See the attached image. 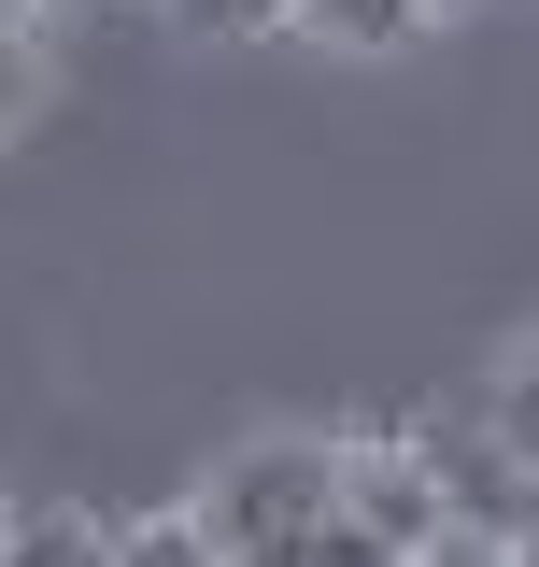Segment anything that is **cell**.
Listing matches in <instances>:
<instances>
[{
  "label": "cell",
  "mask_w": 539,
  "mask_h": 567,
  "mask_svg": "<svg viewBox=\"0 0 539 567\" xmlns=\"http://www.w3.org/2000/svg\"><path fill=\"white\" fill-rule=\"evenodd\" d=\"M327 511H340V440H242L200 496V539L256 554V539H313Z\"/></svg>",
  "instance_id": "1"
},
{
  "label": "cell",
  "mask_w": 539,
  "mask_h": 567,
  "mask_svg": "<svg viewBox=\"0 0 539 567\" xmlns=\"http://www.w3.org/2000/svg\"><path fill=\"white\" fill-rule=\"evenodd\" d=\"M340 525H369L384 554H426L455 511H440V468L411 440H340Z\"/></svg>",
  "instance_id": "2"
},
{
  "label": "cell",
  "mask_w": 539,
  "mask_h": 567,
  "mask_svg": "<svg viewBox=\"0 0 539 567\" xmlns=\"http://www.w3.org/2000/svg\"><path fill=\"white\" fill-rule=\"evenodd\" d=\"M284 29H313V43H340V58H384V43L426 29V14H411V0H298Z\"/></svg>",
  "instance_id": "3"
},
{
  "label": "cell",
  "mask_w": 539,
  "mask_h": 567,
  "mask_svg": "<svg viewBox=\"0 0 539 567\" xmlns=\"http://www.w3.org/2000/svg\"><path fill=\"white\" fill-rule=\"evenodd\" d=\"M0 567H114V525H85V511H14V554Z\"/></svg>",
  "instance_id": "4"
},
{
  "label": "cell",
  "mask_w": 539,
  "mask_h": 567,
  "mask_svg": "<svg viewBox=\"0 0 539 567\" xmlns=\"http://www.w3.org/2000/svg\"><path fill=\"white\" fill-rule=\"evenodd\" d=\"M482 440H497V454H511V468L539 483V341L497 369V398H482Z\"/></svg>",
  "instance_id": "5"
},
{
  "label": "cell",
  "mask_w": 539,
  "mask_h": 567,
  "mask_svg": "<svg viewBox=\"0 0 539 567\" xmlns=\"http://www.w3.org/2000/svg\"><path fill=\"white\" fill-rule=\"evenodd\" d=\"M114 567H213V539H200V511H129L114 525Z\"/></svg>",
  "instance_id": "6"
},
{
  "label": "cell",
  "mask_w": 539,
  "mask_h": 567,
  "mask_svg": "<svg viewBox=\"0 0 539 567\" xmlns=\"http://www.w3.org/2000/svg\"><path fill=\"white\" fill-rule=\"evenodd\" d=\"M171 14H185V29H200V43H242V29H284V14H298V0H171Z\"/></svg>",
  "instance_id": "7"
},
{
  "label": "cell",
  "mask_w": 539,
  "mask_h": 567,
  "mask_svg": "<svg viewBox=\"0 0 539 567\" xmlns=\"http://www.w3.org/2000/svg\"><path fill=\"white\" fill-rule=\"evenodd\" d=\"M298 567H411V554H384V539H369V525H340V511H327V525H313V539H298Z\"/></svg>",
  "instance_id": "8"
},
{
  "label": "cell",
  "mask_w": 539,
  "mask_h": 567,
  "mask_svg": "<svg viewBox=\"0 0 539 567\" xmlns=\"http://www.w3.org/2000/svg\"><path fill=\"white\" fill-rule=\"evenodd\" d=\"M29 85H43V71H29V29H14V14H0V128H14V114H29Z\"/></svg>",
  "instance_id": "9"
},
{
  "label": "cell",
  "mask_w": 539,
  "mask_h": 567,
  "mask_svg": "<svg viewBox=\"0 0 539 567\" xmlns=\"http://www.w3.org/2000/svg\"><path fill=\"white\" fill-rule=\"evenodd\" d=\"M213 567H298V539H256V554H213Z\"/></svg>",
  "instance_id": "10"
},
{
  "label": "cell",
  "mask_w": 539,
  "mask_h": 567,
  "mask_svg": "<svg viewBox=\"0 0 539 567\" xmlns=\"http://www.w3.org/2000/svg\"><path fill=\"white\" fill-rule=\"evenodd\" d=\"M411 14H469V0H411Z\"/></svg>",
  "instance_id": "11"
},
{
  "label": "cell",
  "mask_w": 539,
  "mask_h": 567,
  "mask_svg": "<svg viewBox=\"0 0 539 567\" xmlns=\"http://www.w3.org/2000/svg\"><path fill=\"white\" fill-rule=\"evenodd\" d=\"M0 554H14V511H0Z\"/></svg>",
  "instance_id": "12"
},
{
  "label": "cell",
  "mask_w": 539,
  "mask_h": 567,
  "mask_svg": "<svg viewBox=\"0 0 539 567\" xmlns=\"http://www.w3.org/2000/svg\"><path fill=\"white\" fill-rule=\"evenodd\" d=\"M0 14H14V0H0Z\"/></svg>",
  "instance_id": "13"
}]
</instances>
